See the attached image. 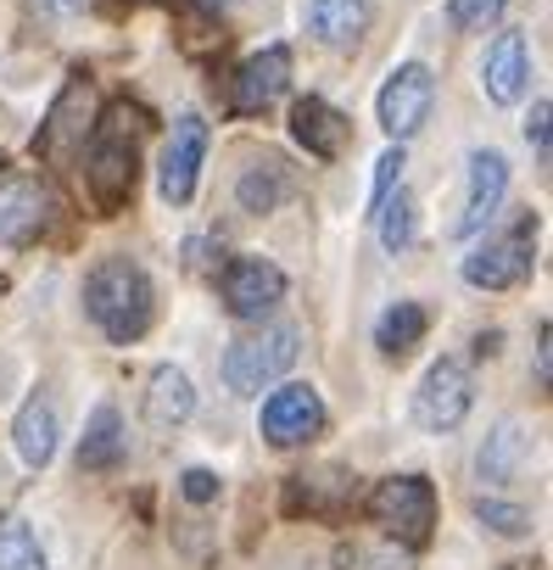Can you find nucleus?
I'll return each mask as SVG.
<instances>
[{
	"label": "nucleus",
	"instance_id": "1",
	"mask_svg": "<svg viewBox=\"0 0 553 570\" xmlns=\"http://www.w3.org/2000/svg\"><path fill=\"white\" fill-rule=\"evenodd\" d=\"M85 308L90 320L101 325L107 342L129 347L151 331V314H157V292H151V279L135 257H101L85 279Z\"/></svg>",
	"mask_w": 553,
	"mask_h": 570
},
{
	"label": "nucleus",
	"instance_id": "2",
	"mask_svg": "<svg viewBox=\"0 0 553 570\" xmlns=\"http://www.w3.org/2000/svg\"><path fill=\"white\" fill-rule=\"evenodd\" d=\"M140 135H146V112L135 107H112L107 124L90 129V151H85V185L96 213H118L135 196V174H140Z\"/></svg>",
	"mask_w": 553,
	"mask_h": 570
},
{
	"label": "nucleus",
	"instance_id": "3",
	"mask_svg": "<svg viewBox=\"0 0 553 570\" xmlns=\"http://www.w3.org/2000/svg\"><path fill=\"white\" fill-rule=\"evenodd\" d=\"M364 509H369V520H375L392 542H403V548H425L431 531H436V492H431L425 475H386V481L369 492Z\"/></svg>",
	"mask_w": 553,
	"mask_h": 570
},
{
	"label": "nucleus",
	"instance_id": "4",
	"mask_svg": "<svg viewBox=\"0 0 553 570\" xmlns=\"http://www.w3.org/2000/svg\"><path fill=\"white\" fill-rule=\"evenodd\" d=\"M536 263V218L520 213L508 229L486 235L470 257H464V279L475 285V292H508V285H520Z\"/></svg>",
	"mask_w": 553,
	"mask_h": 570
},
{
	"label": "nucleus",
	"instance_id": "5",
	"mask_svg": "<svg viewBox=\"0 0 553 570\" xmlns=\"http://www.w3.org/2000/svg\"><path fill=\"white\" fill-rule=\"evenodd\" d=\"M292 364H297V331H292V325H274V331L240 336V342L224 353V386H229L235 397H257L263 386L280 381Z\"/></svg>",
	"mask_w": 553,
	"mask_h": 570
},
{
	"label": "nucleus",
	"instance_id": "6",
	"mask_svg": "<svg viewBox=\"0 0 553 570\" xmlns=\"http://www.w3.org/2000/svg\"><path fill=\"white\" fill-rule=\"evenodd\" d=\"M90 129H96V85H90L85 73H73V79L62 85V96H57L51 118L40 124L34 151H40L46 163H68L73 151H85Z\"/></svg>",
	"mask_w": 553,
	"mask_h": 570
},
{
	"label": "nucleus",
	"instance_id": "7",
	"mask_svg": "<svg viewBox=\"0 0 553 570\" xmlns=\"http://www.w3.org/2000/svg\"><path fill=\"white\" fill-rule=\"evenodd\" d=\"M57 218V190L40 174H0V240L29 246L51 229Z\"/></svg>",
	"mask_w": 553,
	"mask_h": 570
},
{
	"label": "nucleus",
	"instance_id": "8",
	"mask_svg": "<svg viewBox=\"0 0 553 570\" xmlns=\"http://www.w3.org/2000/svg\"><path fill=\"white\" fill-rule=\"evenodd\" d=\"M257 425H263V436L274 448H303V442H314L325 431V403H319V392L308 381H292L280 392H268Z\"/></svg>",
	"mask_w": 553,
	"mask_h": 570
},
{
	"label": "nucleus",
	"instance_id": "9",
	"mask_svg": "<svg viewBox=\"0 0 553 570\" xmlns=\"http://www.w3.org/2000/svg\"><path fill=\"white\" fill-rule=\"evenodd\" d=\"M464 414H470V370L458 358L431 364L414 392V420L425 431H453V425H464Z\"/></svg>",
	"mask_w": 553,
	"mask_h": 570
},
{
	"label": "nucleus",
	"instance_id": "10",
	"mask_svg": "<svg viewBox=\"0 0 553 570\" xmlns=\"http://www.w3.org/2000/svg\"><path fill=\"white\" fill-rule=\"evenodd\" d=\"M431 101H436L431 68H425V62H403V68L386 79V90H381V124H386V135H392V140H408V135L431 118Z\"/></svg>",
	"mask_w": 553,
	"mask_h": 570
},
{
	"label": "nucleus",
	"instance_id": "11",
	"mask_svg": "<svg viewBox=\"0 0 553 570\" xmlns=\"http://www.w3.org/2000/svg\"><path fill=\"white\" fill-rule=\"evenodd\" d=\"M292 85V51L286 46H268L257 57H246L229 79V112H268L274 101L286 96Z\"/></svg>",
	"mask_w": 553,
	"mask_h": 570
},
{
	"label": "nucleus",
	"instance_id": "12",
	"mask_svg": "<svg viewBox=\"0 0 553 570\" xmlns=\"http://www.w3.org/2000/svg\"><path fill=\"white\" fill-rule=\"evenodd\" d=\"M280 297H286V274L274 268V263H263V257H235V263L224 268V303H229L235 320H268Z\"/></svg>",
	"mask_w": 553,
	"mask_h": 570
},
{
	"label": "nucleus",
	"instance_id": "13",
	"mask_svg": "<svg viewBox=\"0 0 553 570\" xmlns=\"http://www.w3.org/2000/svg\"><path fill=\"white\" fill-rule=\"evenodd\" d=\"M503 190H508V163H503V151H470V190H464V202H458L447 235L464 240V235L486 229V218L503 207Z\"/></svg>",
	"mask_w": 553,
	"mask_h": 570
},
{
	"label": "nucleus",
	"instance_id": "14",
	"mask_svg": "<svg viewBox=\"0 0 553 570\" xmlns=\"http://www.w3.org/2000/svg\"><path fill=\"white\" fill-rule=\"evenodd\" d=\"M201 157H207V124H201L196 112H185V118L174 124V140H168V151H162V174H157V190H162V202L185 207V202L196 196Z\"/></svg>",
	"mask_w": 553,
	"mask_h": 570
},
{
	"label": "nucleus",
	"instance_id": "15",
	"mask_svg": "<svg viewBox=\"0 0 553 570\" xmlns=\"http://www.w3.org/2000/svg\"><path fill=\"white\" fill-rule=\"evenodd\" d=\"M57 436H62V409L51 392H34L23 409H18V425H12V442H18V459L29 470H46L57 459Z\"/></svg>",
	"mask_w": 553,
	"mask_h": 570
},
{
	"label": "nucleus",
	"instance_id": "16",
	"mask_svg": "<svg viewBox=\"0 0 553 570\" xmlns=\"http://www.w3.org/2000/svg\"><path fill=\"white\" fill-rule=\"evenodd\" d=\"M292 135H297V146H308V157L336 163V157L347 151V140H353V124H347L330 101L308 96V101L292 107Z\"/></svg>",
	"mask_w": 553,
	"mask_h": 570
},
{
	"label": "nucleus",
	"instance_id": "17",
	"mask_svg": "<svg viewBox=\"0 0 553 570\" xmlns=\"http://www.w3.org/2000/svg\"><path fill=\"white\" fill-rule=\"evenodd\" d=\"M358 492V475L342 470V464H314L303 475H292V492H286V509H308V514H342Z\"/></svg>",
	"mask_w": 553,
	"mask_h": 570
},
{
	"label": "nucleus",
	"instance_id": "18",
	"mask_svg": "<svg viewBox=\"0 0 553 570\" xmlns=\"http://www.w3.org/2000/svg\"><path fill=\"white\" fill-rule=\"evenodd\" d=\"M303 23L319 46L347 51L369 29V0H303Z\"/></svg>",
	"mask_w": 553,
	"mask_h": 570
},
{
	"label": "nucleus",
	"instance_id": "19",
	"mask_svg": "<svg viewBox=\"0 0 553 570\" xmlns=\"http://www.w3.org/2000/svg\"><path fill=\"white\" fill-rule=\"evenodd\" d=\"M146 425L151 431H174V425H185L190 414H196V392H190V375L185 370H174V364H162L151 381H146Z\"/></svg>",
	"mask_w": 553,
	"mask_h": 570
},
{
	"label": "nucleus",
	"instance_id": "20",
	"mask_svg": "<svg viewBox=\"0 0 553 570\" xmlns=\"http://www.w3.org/2000/svg\"><path fill=\"white\" fill-rule=\"evenodd\" d=\"M525 79H531V57H525V40L520 35H497V46L486 51V96L497 107H514L525 96Z\"/></svg>",
	"mask_w": 553,
	"mask_h": 570
},
{
	"label": "nucleus",
	"instance_id": "21",
	"mask_svg": "<svg viewBox=\"0 0 553 570\" xmlns=\"http://www.w3.org/2000/svg\"><path fill=\"white\" fill-rule=\"evenodd\" d=\"M286 196H297V174H292L280 157H263V163L246 168L240 185H235V202H240L246 213H274Z\"/></svg>",
	"mask_w": 553,
	"mask_h": 570
},
{
	"label": "nucleus",
	"instance_id": "22",
	"mask_svg": "<svg viewBox=\"0 0 553 570\" xmlns=\"http://www.w3.org/2000/svg\"><path fill=\"white\" fill-rule=\"evenodd\" d=\"M124 459V414L112 403H101L85 425V442H79V470H112Z\"/></svg>",
	"mask_w": 553,
	"mask_h": 570
},
{
	"label": "nucleus",
	"instance_id": "23",
	"mask_svg": "<svg viewBox=\"0 0 553 570\" xmlns=\"http://www.w3.org/2000/svg\"><path fill=\"white\" fill-rule=\"evenodd\" d=\"M520 459H525V431H520V420H503V425L486 436V448H481L475 470H481V481L508 487V481L520 475Z\"/></svg>",
	"mask_w": 553,
	"mask_h": 570
},
{
	"label": "nucleus",
	"instance_id": "24",
	"mask_svg": "<svg viewBox=\"0 0 553 570\" xmlns=\"http://www.w3.org/2000/svg\"><path fill=\"white\" fill-rule=\"evenodd\" d=\"M419 336H425V308L419 303H392L375 325V347L386 358H403L408 347H419Z\"/></svg>",
	"mask_w": 553,
	"mask_h": 570
},
{
	"label": "nucleus",
	"instance_id": "25",
	"mask_svg": "<svg viewBox=\"0 0 553 570\" xmlns=\"http://www.w3.org/2000/svg\"><path fill=\"white\" fill-rule=\"evenodd\" d=\"M375 224H381V246L386 252H408L414 246V196L403 185H392L381 202H375Z\"/></svg>",
	"mask_w": 553,
	"mask_h": 570
},
{
	"label": "nucleus",
	"instance_id": "26",
	"mask_svg": "<svg viewBox=\"0 0 553 570\" xmlns=\"http://www.w3.org/2000/svg\"><path fill=\"white\" fill-rule=\"evenodd\" d=\"M0 570H51L40 553V537L23 520H0Z\"/></svg>",
	"mask_w": 553,
	"mask_h": 570
},
{
	"label": "nucleus",
	"instance_id": "27",
	"mask_svg": "<svg viewBox=\"0 0 553 570\" xmlns=\"http://www.w3.org/2000/svg\"><path fill=\"white\" fill-rule=\"evenodd\" d=\"M414 548H364V542H353V548H336V564L342 570H414V559H408Z\"/></svg>",
	"mask_w": 553,
	"mask_h": 570
},
{
	"label": "nucleus",
	"instance_id": "28",
	"mask_svg": "<svg viewBox=\"0 0 553 570\" xmlns=\"http://www.w3.org/2000/svg\"><path fill=\"white\" fill-rule=\"evenodd\" d=\"M475 520L497 537H525L531 531V514L520 503H497V498H475Z\"/></svg>",
	"mask_w": 553,
	"mask_h": 570
},
{
	"label": "nucleus",
	"instance_id": "29",
	"mask_svg": "<svg viewBox=\"0 0 553 570\" xmlns=\"http://www.w3.org/2000/svg\"><path fill=\"white\" fill-rule=\"evenodd\" d=\"M503 7L508 0H447V23L453 29H486V23L503 18Z\"/></svg>",
	"mask_w": 553,
	"mask_h": 570
},
{
	"label": "nucleus",
	"instance_id": "30",
	"mask_svg": "<svg viewBox=\"0 0 553 570\" xmlns=\"http://www.w3.org/2000/svg\"><path fill=\"white\" fill-rule=\"evenodd\" d=\"M547 124H553V101L542 96V101L531 107V124H525V140L536 146V157H542V163H547Z\"/></svg>",
	"mask_w": 553,
	"mask_h": 570
},
{
	"label": "nucleus",
	"instance_id": "31",
	"mask_svg": "<svg viewBox=\"0 0 553 570\" xmlns=\"http://www.w3.org/2000/svg\"><path fill=\"white\" fill-rule=\"evenodd\" d=\"M392 185H403V140H397V146H392V151L375 163V202H381Z\"/></svg>",
	"mask_w": 553,
	"mask_h": 570
},
{
	"label": "nucleus",
	"instance_id": "32",
	"mask_svg": "<svg viewBox=\"0 0 553 570\" xmlns=\"http://www.w3.org/2000/svg\"><path fill=\"white\" fill-rule=\"evenodd\" d=\"M179 492H185L190 503H213V498H218V475H213V470H185V475H179Z\"/></svg>",
	"mask_w": 553,
	"mask_h": 570
},
{
	"label": "nucleus",
	"instance_id": "33",
	"mask_svg": "<svg viewBox=\"0 0 553 570\" xmlns=\"http://www.w3.org/2000/svg\"><path fill=\"white\" fill-rule=\"evenodd\" d=\"M547 342H553V331L536 325V381H542V386L553 381V353H547Z\"/></svg>",
	"mask_w": 553,
	"mask_h": 570
},
{
	"label": "nucleus",
	"instance_id": "34",
	"mask_svg": "<svg viewBox=\"0 0 553 570\" xmlns=\"http://www.w3.org/2000/svg\"><path fill=\"white\" fill-rule=\"evenodd\" d=\"M46 7H51V12H79L85 0H46Z\"/></svg>",
	"mask_w": 553,
	"mask_h": 570
}]
</instances>
